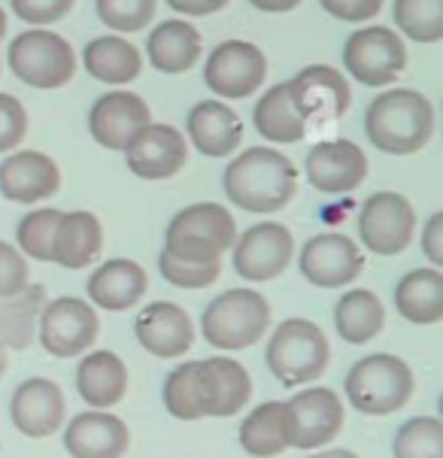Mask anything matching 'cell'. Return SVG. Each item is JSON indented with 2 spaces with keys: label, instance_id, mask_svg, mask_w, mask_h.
<instances>
[{
  "label": "cell",
  "instance_id": "cell-7",
  "mask_svg": "<svg viewBox=\"0 0 443 458\" xmlns=\"http://www.w3.org/2000/svg\"><path fill=\"white\" fill-rule=\"evenodd\" d=\"M10 70L30 89H61L76 73V52L61 34L30 28L10 43Z\"/></svg>",
  "mask_w": 443,
  "mask_h": 458
},
{
  "label": "cell",
  "instance_id": "cell-47",
  "mask_svg": "<svg viewBox=\"0 0 443 458\" xmlns=\"http://www.w3.org/2000/svg\"><path fill=\"white\" fill-rule=\"evenodd\" d=\"M301 0H250V6H255L259 13H292Z\"/></svg>",
  "mask_w": 443,
  "mask_h": 458
},
{
  "label": "cell",
  "instance_id": "cell-19",
  "mask_svg": "<svg viewBox=\"0 0 443 458\" xmlns=\"http://www.w3.org/2000/svg\"><path fill=\"white\" fill-rule=\"evenodd\" d=\"M289 89L304 122H337L344 119L349 104H353V89H349L346 76L328 64H310L298 70V76L289 80Z\"/></svg>",
  "mask_w": 443,
  "mask_h": 458
},
{
  "label": "cell",
  "instance_id": "cell-4",
  "mask_svg": "<svg viewBox=\"0 0 443 458\" xmlns=\"http://www.w3.org/2000/svg\"><path fill=\"white\" fill-rule=\"evenodd\" d=\"M264 361L285 389H294V386L313 383L325 374L331 361V346L316 322L285 319L270 334Z\"/></svg>",
  "mask_w": 443,
  "mask_h": 458
},
{
  "label": "cell",
  "instance_id": "cell-27",
  "mask_svg": "<svg viewBox=\"0 0 443 458\" xmlns=\"http://www.w3.org/2000/svg\"><path fill=\"white\" fill-rule=\"evenodd\" d=\"M76 392L95 410L115 407L128 392V368L110 349L89 352L76 368Z\"/></svg>",
  "mask_w": 443,
  "mask_h": 458
},
{
  "label": "cell",
  "instance_id": "cell-5",
  "mask_svg": "<svg viewBox=\"0 0 443 458\" xmlns=\"http://www.w3.org/2000/svg\"><path fill=\"white\" fill-rule=\"evenodd\" d=\"M270 328V304L252 289H228L213 298L200 316V334L213 349L237 352L259 344Z\"/></svg>",
  "mask_w": 443,
  "mask_h": 458
},
{
  "label": "cell",
  "instance_id": "cell-37",
  "mask_svg": "<svg viewBox=\"0 0 443 458\" xmlns=\"http://www.w3.org/2000/svg\"><path fill=\"white\" fill-rule=\"evenodd\" d=\"M58 219H61V209H52V207L30 209L28 216H21L19 228H15L21 255H30L34 261H49V246H52V234H55Z\"/></svg>",
  "mask_w": 443,
  "mask_h": 458
},
{
  "label": "cell",
  "instance_id": "cell-24",
  "mask_svg": "<svg viewBox=\"0 0 443 458\" xmlns=\"http://www.w3.org/2000/svg\"><path fill=\"white\" fill-rule=\"evenodd\" d=\"M185 131H189L192 146L204 158H225L243 140V122L225 100H200V104H194L189 119H185Z\"/></svg>",
  "mask_w": 443,
  "mask_h": 458
},
{
  "label": "cell",
  "instance_id": "cell-45",
  "mask_svg": "<svg viewBox=\"0 0 443 458\" xmlns=\"http://www.w3.org/2000/svg\"><path fill=\"white\" fill-rule=\"evenodd\" d=\"M422 252L434 267H443V213H434L422 231Z\"/></svg>",
  "mask_w": 443,
  "mask_h": 458
},
{
  "label": "cell",
  "instance_id": "cell-48",
  "mask_svg": "<svg viewBox=\"0 0 443 458\" xmlns=\"http://www.w3.org/2000/svg\"><path fill=\"white\" fill-rule=\"evenodd\" d=\"M307 458H359L353 453V449H325V453H313Z\"/></svg>",
  "mask_w": 443,
  "mask_h": 458
},
{
  "label": "cell",
  "instance_id": "cell-40",
  "mask_svg": "<svg viewBox=\"0 0 443 458\" xmlns=\"http://www.w3.org/2000/svg\"><path fill=\"white\" fill-rule=\"evenodd\" d=\"M158 270L170 285H176V289H207V285H213L216 279H219L222 264L219 261L192 264V261L174 259L170 252H161L158 255Z\"/></svg>",
  "mask_w": 443,
  "mask_h": 458
},
{
  "label": "cell",
  "instance_id": "cell-2",
  "mask_svg": "<svg viewBox=\"0 0 443 458\" xmlns=\"http://www.w3.org/2000/svg\"><path fill=\"white\" fill-rule=\"evenodd\" d=\"M364 134L386 155H413L434 134V106L413 89H388L364 110Z\"/></svg>",
  "mask_w": 443,
  "mask_h": 458
},
{
  "label": "cell",
  "instance_id": "cell-10",
  "mask_svg": "<svg viewBox=\"0 0 443 458\" xmlns=\"http://www.w3.org/2000/svg\"><path fill=\"white\" fill-rule=\"evenodd\" d=\"M268 76V58L255 43L225 40L209 52L204 67V82L216 98L243 100L259 91Z\"/></svg>",
  "mask_w": 443,
  "mask_h": 458
},
{
  "label": "cell",
  "instance_id": "cell-25",
  "mask_svg": "<svg viewBox=\"0 0 443 458\" xmlns=\"http://www.w3.org/2000/svg\"><path fill=\"white\" fill-rule=\"evenodd\" d=\"M100 250H104V225L95 213H85V209L61 213L55 234H52L49 261L67 270H80L98 261Z\"/></svg>",
  "mask_w": 443,
  "mask_h": 458
},
{
  "label": "cell",
  "instance_id": "cell-11",
  "mask_svg": "<svg viewBox=\"0 0 443 458\" xmlns=\"http://www.w3.org/2000/svg\"><path fill=\"white\" fill-rule=\"evenodd\" d=\"M194 398L200 419L237 416L252 398V377L240 361L228 355H213L194 364Z\"/></svg>",
  "mask_w": 443,
  "mask_h": 458
},
{
  "label": "cell",
  "instance_id": "cell-15",
  "mask_svg": "<svg viewBox=\"0 0 443 458\" xmlns=\"http://www.w3.org/2000/svg\"><path fill=\"white\" fill-rule=\"evenodd\" d=\"M298 267L307 283L316 285V289H340V285L359 279L364 255L355 246V240L337 234V231H328V234H316L307 240L298 255Z\"/></svg>",
  "mask_w": 443,
  "mask_h": 458
},
{
  "label": "cell",
  "instance_id": "cell-46",
  "mask_svg": "<svg viewBox=\"0 0 443 458\" xmlns=\"http://www.w3.org/2000/svg\"><path fill=\"white\" fill-rule=\"evenodd\" d=\"M228 0H167V6L174 13L192 15V19H200V15H213L219 13Z\"/></svg>",
  "mask_w": 443,
  "mask_h": 458
},
{
  "label": "cell",
  "instance_id": "cell-30",
  "mask_svg": "<svg viewBox=\"0 0 443 458\" xmlns=\"http://www.w3.org/2000/svg\"><path fill=\"white\" fill-rule=\"evenodd\" d=\"M252 122H255V131H259L264 140H270V143L289 146V143L304 140L307 134V122L292 100L289 80L270 85V89L264 91L261 100L255 104Z\"/></svg>",
  "mask_w": 443,
  "mask_h": 458
},
{
  "label": "cell",
  "instance_id": "cell-1",
  "mask_svg": "<svg viewBox=\"0 0 443 458\" xmlns=\"http://www.w3.org/2000/svg\"><path fill=\"white\" fill-rule=\"evenodd\" d=\"M222 189L231 204L246 213H277L294 198L298 170L283 152L270 146H252L228 165Z\"/></svg>",
  "mask_w": 443,
  "mask_h": 458
},
{
  "label": "cell",
  "instance_id": "cell-18",
  "mask_svg": "<svg viewBox=\"0 0 443 458\" xmlns=\"http://www.w3.org/2000/svg\"><path fill=\"white\" fill-rule=\"evenodd\" d=\"M152 122V113L146 100L125 89H113L100 95L91 104L89 113V131L98 146L110 152H122L140 131Z\"/></svg>",
  "mask_w": 443,
  "mask_h": 458
},
{
  "label": "cell",
  "instance_id": "cell-12",
  "mask_svg": "<svg viewBox=\"0 0 443 458\" xmlns=\"http://www.w3.org/2000/svg\"><path fill=\"white\" fill-rule=\"evenodd\" d=\"M416 231V213L398 191H377L359 213V237L371 255H398L410 246Z\"/></svg>",
  "mask_w": 443,
  "mask_h": 458
},
{
  "label": "cell",
  "instance_id": "cell-43",
  "mask_svg": "<svg viewBox=\"0 0 443 458\" xmlns=\"http://www.w3.org/2000/svg\"><path fill=\"white\" fill-rule=\"evenodd\" d=\"M30 283L28 259L6 240H0V298L19 294Z\"/></svg>",
  "mask_w": 443,
  "mask_h": 458
},
{
  "label": "cell",
  "instance_id": "cell-6",
  "mask_svg": "<svg viewBox=\"0 0 443 458\" xmlns=\"http://www.w3.org/2000/svg\"><path fill=\"white\" fill-rule=\"evenodd\" d=\"M413 370L398 355L377 352L355 361L346 374V401L364 416H388L413 394Z\"/></svg>",
  "mask_w": 443,
  "mask_h": 458
},
{
  "label": "cell",
  "instance_id": "cell-28",
  "mask_svg": "<svg viewBox=\"0 0 443 458\" xmlns=\"http://www.w3.org/2000/svg\"><path fill=\"white\" fill-rule=\"evenodd\" d=\"M200 30L185 19H167L146 37L149 64L161 73H185L200 61Z\"/></svg>",
  "mask_w": 443,
  "mask_h": 458
},
{
  "label": "cell",
  "instance_id": "cell-49",
  "mask_svg": "<svg viewBox=\"0 0 443 458\" xmlns=\"http://www.w3.org/2000/svg\"><path fill=\"white\" fill-rule=\"evenodd\" d=\"M6 368H10V352H6V346L0 344V377L6 374Z\"/></svg>",
  "mask_w": 443,
  "mask_h": 458
},
{
  "label": "cell",
  "instance_id": "cell-36",
  "mask_svg": "<svg viewBox=\"0 0 443 458\" xmlns=\"http://www.w3.org/2000/svg\"><path fill=\"white\" fill-rule=\"evenodd\" d=\"M395 458H443V422L438 416H413L395 431Z\"/></svg>",
  "mask_w": 443,
  "mask_h": 458
},
{
  "label": "cell",
  "instance_id": "cell-26",
  "mask_svg": "<svg viewBox=\"0 0 443 458\" xmlns=\"http://www.w3.org/2000/svg\"><path fill=\"white\" fill-rule=\"evenodd\" d=\"M149 276L131 259H110L91 274L89 279V298L91 304L110 313H122L143 301Z\"/></svg>",
  "mask_w": 443,
  "mask_h": 458
},
{
  "label": "cell",
  "instance_id": "cell-3",
  "mask_svg": "<svg viewBox=\"0 0 443 458\" xmlns=\"http://www.w3.org/2000/svg\"><path fill=\"white\" fill-rule=\"evenodd\" d=\"M237 225L228 207L192 204L170 219L165 231V252L180 261L213 264L234 246Z\"/></svg>",
  "mask_w": 443,
  "mask_h": 458
},
{
  "label": "cell",
  "instance_id": "cell-8",
  "mask_svg": "<svg viewBox=\"0 0 443 458\" xmlns=\"http://www.w3.org/2000/svg\"><path fill=\"white\" fill-rule=\"evenodd\" d=\"M344 67L359 85L383 89L398 82L407 67V46L386 25L359 28L344 43Z\"/></svg>",
  "mask_w": 443,
  "mask_h": 458
},
{
  "label": "cell",
  "instance_id": "cell-20",
  "mask_svg": "<svg viewBox=\"0 0 443 458\" xmlns=\"http://www.w3.org/2000/svg\"><path fill=\"white\" fill-rule=\"evenodd\" d=\"M64 413H67L64 392L52 379L30 377L13 392V403H10L13 425L30 440L52 437L64 425Z\"/></svg>",
  "mask_w": 443,
  "mask_h": 458
},
{
  "label": "cell",
  "instance_id": "cell-29",
  "mask_svg": "<svg viewBox=\"0 0 443 458\" xmlns=\"http://www.w3.org/2000/svg\"><path fill=\"white\" fill-rule=\"evenodd\" d=\"M395 310L413 325H438L443 319V274L438 267L410 270L395 285Z\"/></svg>",
  "mask_w": 443,
  "mask_h": 458
},
{
  "label": "cell",
  "instance_id": "cell-38",
  "mask_svg": "<svg viewBox=\"0 0 443 458\" xmlns=\"http://www.w3.org/2000/svg\"><path fill=\"white\" fill-rule=\"evenodd\" d=\"M98 19L115 34H137L149 28L155 0H95Z\"/></svg>",
  "mask_w": 443,
  "mask_h": 458
},
{
  "label": "cell",
  "instance_id": "cell-9",
  "mask_svg": "<svg viewBox=\"0 0 443 458\" xmlns=\"http://www.w3.org/2000/svg\"><path fill=\"white\" fill-rule=\"evenodd\" d=\"M98 310L80 298H70V294L46 301V307L40 310V319H37L40 344L55 359H73L80 352H89L98 340Z\"/></svg>",
  "mask_w": 443,
  "mask_h": 458
},
{
  "label": "cell",
  "instance_id": "cell-14",
  "mask_svg": "<svg viewBox=\"0 0 443 458\" xmlns=\"http://www.w3.org/2000/svg\"><path fill=\"white\" fill-rule=\"evenodd\" d=\"M294 237L279 222H259L234 240V270L250 283H270L292 264Z\"/></svg>",
  "mask_w": 443,
  "mask_h": 458
},
{
  "label": "cell",
  "instance_id": "cell-21",
  "mask_svg": "<svg viewBox=\"0 0 443 458\" xmlns=\"http://www.w3.org/2000/svg\"><path fill=\"white\" fill-rule=\"evenodd\" d=\"M61 189V170L49 155L25 149L0 161V195L13 204H40Z\"/></svg>",
  "mask_w": 443,
  "mask_h": 458
},
{
  "label": "cell",
  "instance_id": "cell-32",
  "mask_svg": "<svg viewBox=\"0 0 443 458\" xmlns=\"http://www.w3.org/2000/svg\"><path fill=\"white\" fill-rule=\"evenodd\" d=\"M240 446L252 458H274L289 449V422L283 401H264L240 422Z\"/></svg>",
  "mask_w": 443,
  "mask_h": 458
},
{
  "label": "cell",
  "instance_id": "cell-50",
  "mask_svg": "<svg viewBox=\"0 0 443 458\" xmlns=\"http://www.w3.org/2000/svg\"><path fill=\"white\" fill-rule=\"evenodd\" d=\"M6 25H10V19H6V10L0 6V43H4V37H6Z\"/></svg>",
  "mask_w": 443,
  "mask_h": 458
},
{
  "label": "cell",
  "instance_id": "cell-31",
  "mask_svg": "<svg viewBox=\"0 0 443 458\" xmlns=\"http://www.w3.org/2000/svg\"><path fill=\"white\" fill-rule=\"evenodd\" d=\"M82 64L89 76H95L104 85H128L134 82L143 70V58H140L137 46L125 40V37H95L85 43Z\"/></svg>",
  "mask_w": 443,
  "mask_h": 458
},
{
  "label": "cell",
  "instance_id": "cell-16",
  "mask_svg": "<svg viewBox=\"0 0 443 458\" xmlns=\"http://www.w3.org/2000/svg\"><path fill=\"white\" fill-rule=\"evenodd\" d=\"M307 180L325 195H349L368 180V155L353 140H322L307 152Z\"/></svg>",
  "mask_w": 443,
  "mask_h": 458
},
{
  "label": "cell",
  "instance_id": "cell-35",
  "mask_svg": "<svg viewBox=\"0 0 443 458\" xmlns=\"http://www.w3.org/2000/svg\"><path fill=\"white\" fill-rule=\"evenodd\" d=\"M395 28L413 43L443 40V0H395Z\"/></svg>",
  "mask_w": 443,
  "mask_h": 458
},
{
  "label": "cell",
  "instance_id": "cell-44",
  "mask_svg": "<svg viewBox=\"0 0 443 458\" xmlns=\"http://www.w3.org/2000/svg\"><path fill=\"white\" fill-rule=\"evenodd\" d=\"M319 4L340 21H368L383 10V0H319Z\"/></svg>",
  "mask_w": 443,
  "mask_h": 458
},
{
  "label": "cell",
  "instance_id": "cell-39",
  "mask_svg": "<svg viewBox=\"0 0 443 458\" xmlns=\"http://www.w3.org/2000/svg\"><path fill=\"white\" fill-rule=\"evenodd\" d=\"M194 364L198 361H185L176 370H170L165 379V389H161L167 413L174 419H183V422L200 419L198 398H194Z\"/></svg>",
  "mask_w": 443,
  "mask_h": 458
},
{
  "label": "cell",
  "instance_id": "cell-23",
  "mask_svg": "<svg viewBox=\"0 0 443 458\" xmlns=\"http://www.w3.org/2000/svg\"><path fill=\"white\" fill-rule=\"evenodd\" d=\"M128 446V425L106 410H89V413L73 416L64 428V449L70 458H122Z\"/></svg>",
  "mask_w": 443,
  "mask_h": 458
},
{
  "label": "cell",
  "instance_id": "cell-41",
  "mask_svg": "<svg viewBox=\"0 0 443 458\" xmlns=\"http://www.w3.org/2000/svg\"><path fill=\"white\" fill-rule=\"evenodd\" d=\"M73 4L76 0H10L13 13L30 28L55 25V21H61L73 10Z\"/></svg>",
  "mask_w": 443,
  "mask_h": 458
},
{
  "label": "cell",
  "instance_id": "cell-13",
  "mask_svg": "<svg viewBox=\"0 0 443 458\" xmlns=\"http://www.w3.org/2000/svg\"><path fill=\"white\" fill-rule=\"evenodd\" d=\"M344 401L331 389L298 392L292 401H285V422H289V446L294 449H319L331 444L344 428Z\"/></svg>",
  "mask_w": 443,
  "mask_h": 458
},
{
  "label": "cell",
  "instance_id": "cell-42",
  "mask_svg": "<svg viewBox=\"0 0 443 458\" xmlns=\"http://www.w3.org/2000/svg\"><path fill=\"white\" fill-rule=\"evenodd\" d=\"M28 134V113L19 98L0 91V152H10Z\"/></svg>",
  "mask_w": 443,
  "mask_h": 458
},
{
  "label": "cell",
  "instance_id": "cell-33",
  "mask_svg": "<svg viewBox=\"0 0 443 458\" xmlns=\"http://www.w3.org/2000/svg\"><path fill=\"white\" fill-rule=\"evenodd\" d=\"M386 325V310L371 289H353L334 307V328L353 346L371 344Z\"/></svg>",
  "mask_w": 443,
  "mask_h": 458
},
{
  "label": "cell",
  "instance_id": "cell-34",
  "mask_svg": "<svg viewBox=\"0 0 443 458\" xmlns=\"http://www.w3.org/2000/svg\"><path fill=\"white\" fill-rule=\"evenodd\" d=\"M46 301V289L37 283H28L19 294L0 298V344L6 349H28L34 344L37 319Z\"/></svg>",
  "mask_w": 443,
  "mask_h": 458
},
{
  "label": "cell",
  "instance_id": "cell-22",
  "mask_svg": "<svg viewBox=\"0 0 443 458\" xmlns=\"http://www.w3.org/2000/svg\"><path fill=\"white\" fill-rule=\"evenodd\" d=\"M137 344L152 352L155 359H176L189 352L194 344V325L180 304L155 301L146 304L134 319Z\"/></svg>",
  "mask_w": 443,
  "mask_h": 458
},
{
  "label": "cell",
  "instance_id": "cell-17",
  "mask_svg": "<svg viewBox=\"0 0 443 458\" xmlns=\"http://www.w3.org/2000/svg\"><path fill=\"white\" fill-rule=\"evenodd\" d=\"M125 165L140 180H170L176 176L189 158V143L174 125H161V122H149L140 134L125 146Z\"/></svg>",
  "mask_w": 443,
  "mask_h": 458
}]
</instances>
